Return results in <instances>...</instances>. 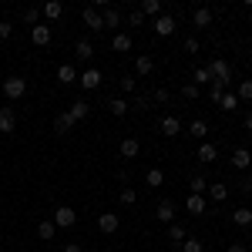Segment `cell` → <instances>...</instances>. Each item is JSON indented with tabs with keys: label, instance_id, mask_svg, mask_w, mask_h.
Here are the masks:
<instances>
[{
	"label": "cell",
	"instance_id": "obj_49",
	"mask_svg": "<svg viewBox=\"0 0 252 252\" xmlns=\"http://www.w3.org/2000/svg\"><path fill=\"white\" fill-rule=\"evenodd\" d=\"M246 128H249V131H252V111H249V115H246Z\"/></svg>",
	"mask_w": 252,
	"mask_h": 252
},
{
	"label": "cell",
	"instance_id": "obj_10",
	"mask_svg": "<svg viewBox=\"0 0 252 252\" xmlns=\"http://www.w3.org/2000/svg\"><path fill=\"white\" fill-rule=\"evenodd\" d=\"M31 40H34L37 47H47V44H51V27H47V24H37V27H31Z\"/></svg>",
	"mask_w": 252,
	"mask_h": 252
},
{
	"label": "cell",
	"instance_id": "obj_2",
	"mask_svg": "<svg viewBox=\"0 0 252 252\" xmlns=\"http://www.w3.org/2000/svg\"><path fill=\"white\" fill-rule=\"evenodd\" d=\"M0 88H3V94L10 97V101H17V97H24V94H27V81H24V78H17V74H10V78L3 81Z\"/></svg>",
	"mask_w": 252,
	"mask_h": 252
},
{
	"label": "cell",
	"instance_id": "obj_7",
	"mask_svg": "<svg viewBox=\"0 0 252 252\" xmlns=\"http://www.w3.org/2000/svg\"><path fill=\"white\" fill-rule=\"evenodd\" d=\"M81 88H84V91H97V88H101V71H97V67H88V71H84V74H81Z\"/></svg>",
	"mask_w": 252,
	"mask_h": 252
},
{
	"label": "cell",
	"instance_id": "obj_12",
	"mask_svg": "<svg viewBox=\"0 0 252 252\" xmlns=\"http://www.w3.org/2000/svg\"><path fill=\"white\" fill-rule=\"evenodd\" d=\"M155 215H158V222H161V225H172V222H175V205L165 198V202H158V212Z\"/></svg>",
	"mask_w": 252,
	"mask_h": 252
},
{
	"label": "cell",
	"instance_id": "obj_1",
	"mask_svg": "<svg viewBox=\"0 0 252 252\" xmlns=\"http://www.w3.org/2000/svg\"><path fill=\"white\" fill-rule=\"evenodd\" d=\"M58 229H71V225H78V212L71 209V205H58L54 209V219H51Z\"/></svg>",
	"mask_w": 252,
	"mask_h": 252
},
{
	"label": "cell",
	"instance_id": "obj_22",
	"mask_svg": "<svg viewBox=\"0 0 252 252\" xmlns=\"http://www.w3.org/2000/svg\"><path fill=\"white\" fill-rule=\"evenodd\" d=\"M88 111H91V104H88V101H74L67 115H71V121H74V125H78V121H84V118H88Z\"/></svg>",
	"mask_w": 252,
	"mask_h": 252
},
{
	"label": "cell",
	"instance_id": "obj_29",
	"mask_svg": "<svg viewBox=\"0 0 252 252\" xmlns=\"http://www.w3.org/2000/svg\"><path fill=\"white\" fill-rule=\"evenodd\" d=\"M138 10H141L145 17H161V3H158V0H145Z\"/></svg>",
	"mask_w": 252,
	"mask_h": 252
},
{
	"label": "cell",
	"instance_id": "obj_15",
	"mask_svg": "<svg viewBox=\"0 0 252 252\" xmlns=\"http://www.w3.org/2000/svg\"><path fill=\"white\" fill-rule=\"evenodd\" d=\"M71 128H74V121H71V115H67V111L54 115V135H67Z\"/></svg>",
	"mask_w": 252,
	"mask_h": 252
},
{
	"label": "cell",
	"instance_id": "obj_6",
	"mask_svg": "<svg viewBox=\"0 0 252 252\" xmlns=\"http://www.w3.org/2000/svg\"><path fill=\"white\" fill-rule=\"evenodd\" d=\"M97 229L104 235H115L118 229H121V219H118L115 212H104V215H97Z\"/></svg>",
	"mask_w": 252,
	"mask_h": 252
},
{
	"label": "cell",
	"instance_id": "obj_3",
	"mask_svg": "<svg viewBox=\"0 0 252 252\" xmlns=\"http://www.w3.org/2000/svg\"><path fill=\"white\" fill-rule=\"evenodd\" d=\"M209 78L219 81V84H229V78H232V67H229V61L215 58L212 64H209Z\"/></svg>",
	"mask_w": 252,
	"mask_h": 252
},
{
	"label": "cell",
	"instance_id": "obj_4",
	"mask_svg": "<svg viewBox=\"0 0 252 252\" xmlns=\"http://www.w3.org/2000/svg\"><path fill=\"white\" fill-rule=\"evenodd\" d=\"M175 27H178V24H175L172 14H161V17H155V24H152V31H155L158 37H172Z\"/></svg>",
	"mask_w": 252,
	"mask_h": 252
},
{
	"label": "cell",
	"instance_id": "obj_18",
	"mask_svg": "<svg viewBox=\"0 0 252 252\" xmlns=\"http://www.w3.org/2000/svg\"><path fill=\"white\" fill-rule=\"evenodd\" d=\"M58 81L61 84H74V81H78V67H74V64H61L58 67Z\"/></svg>",
	"mask_w": 252,
	"mask_h": 252
},
{
	"label": "cell",
	"instance_id": "obj_27",
	"mask_svg": "<svg viewBox=\"0 0 252 252\" xmlns=\"http://www.w3.org/2000/svg\"><path fill=\"white\" fill-rule=\"evenodd\" d=\"M54 232H58V225H54L51 219H44V222L37 225V239H44V242H51V239H54Z\"/></svg>",
	"mask_w": 252,
	"mask_h": 252
},
{
	"label": "cell",
	"instance_id": "obj_24",
	"mask_svg": "<svg viewBox=\"0 0 252 252\" xmlns=\"http://www.w3.org/2000/svg\"><path fill=\"white\" fill-rule=\"evenodd\" d=\"M74 54H78L81 61H88V58H94V44H91V40L88 37H81L78 44H74Z\"/></svg>",
	"mask_w": 252,
	"mask_h": 252
},
{
	"label": "cell",
	"instance_id": "obj_9",
	"mask_svg": "<svg viewBox=\"0 0 252 252\" xmlns=\"http://www.w3.org/2000/svg\"><path fill=\"white\" fill-rule=\"evenodd\" d=\"M17 128V118H14V108H0V135H10Z\"/></svg>",
	"mask_w": 252,
	"mask_h": 252
},
{
	"label": "cell",
	"instance_id": "obj_37",
	"mask_svg": "<svg viewBox=\"0 0 252 252\" xmlns=\"http://www.w3.org/2000/svg\"><path fill=\"white\" fill-rule=\"evenodd\" d=\"M168 239L182 246V242H185V225H178V222H172V225H168Z\"/></svg>",
	"mask_w": 252,
	"mask_h": 252
},
{
	"label": "cell",
	"instance_id": "obj_36",
	"mask_svg": "<svg viewBox=\"0 0 252 252\" xmlns=\"http://www.w3.org/2000/svg\"><path fill=\"white\" fill-rule=\"evenodd\" d=\"M189 135H192V138H205V135H209V125L198 118V121H192V125H189Z\"/></svg>",
	"mask_w": 252,
	"mask_h": 252
},
{
	"label": "cell",
	"instance_id": "obj_32",
	"mask_svg": "<svg viewBox=\"0 0 252 252\" xmlns=\"http://www.w3.org/2000/svg\"><path fill=\"white\" fill-rule=\"evenodd\" d=\"M219 108H222V111H235V108H239L235 91H225V94H222V101H219Z\"/></svg>",
	"mask_w": 252,
	"mask_h": 252
},
{
	"label": "cell",
	"instance_id": "obj_40",
	"mask_svg": "<svg viewBox=\"0 0 252 252\" xmlns=\"http://www.w3.org/2000/svg\"><path fill=\"white\" fill-rule=\"evenodd\" d=\"M118 198H121V205H135V202H138V192H135V189H121V192H118Z\"/></svg>",
	"mask_w": 252,
	"mask_h": 252
},
{
	"label": "cell",
	"instance_id": "obj_14",
	"mask_svg": "<svg viewBox=\"0 0 252 252\" xmlns=\"http://www.w3.org/2000/svg\"><path fill=\"white\" fill-rule=\"evenodd\" d=\"M152 71H155V61L148 58V54H138V58H135V74H138V78H145V74H152Z\"/></svg>",
	"mask_w": 252,
	"mask_h": 252
},
{
	"label": "cell",
	"instance_id": "obj_46",
	"mask_svg": "<svg viewBox=\"0 0 252 252\" xmlns=\"http://www.w3.org/2000/svg\"><path fill=\"white\" fill-rule=\"evenodd\" d=\"M131 27H141V24H145V14H141V10H131Z\"/></svg>",
	"mask_w": 252,
	"mask_h": 252
},
{
	"label": "cell",
	"instance_id": "obj_25",
	"mask_svg": "<svg viewBox=\"0 0 252 252\" xmlns=\"http://www.w3.org/2000/svg\"><path fill=\"white\" fill-rule=\"evenodd\" d=\"M215 158H219V148H215V145H209V141H205V145H202V148H198V161H202V165H212Z\"/></svg>",
	"mask_w": 252,
	"mask_h": 252
},
{
	"label": "cell",
	"instance_id": "obj_5",
	"mask_svg": "<svg viewBox=\"0 0 252 252\" xmlns=\"http://www.w3.org/2000/svg\"><path fill=\"white\" fill-rule=\"evenodd\" d=\"M158 131L165 138H175V135H182V118H175V115H165L161 121H158Z\"/></svg>",
	"mask_w": 252,
	"mask_h": 252
},
{
	"label": "cell",
	"instance_id": "obj_48",
	"mask_svg": "<svg viewBox=\"0 0 252 252\" xmlns=\"http://www.w3.org/2000/svg\"><path fill=\"white\" fill-rule=\"evenodd\" d=\"M64 252H84V249H81V242H67V246H64Z\"/></svg>",
	"mask_w": 252,
	"mask_h": 252
},
{
	"label": "cell",
	"instance_id": "obj_47",
	"mask_svg": "<svg viewBox=\"0 0 252 252\" xmlns=\"http://www.w3.org/2000/svg\"><path fill=\"white\" fill-rule=\"evenodd\" d=\"M225 252H249V246H246V242H229Z\"/></svg>",
	"mask_w": 252,
	"mask_h": 252
},
{
	"label": "cell",
	"instance_id": "obj_21",
	"mask_svg": "<svg viewBox=\"0 0 252 252\" xmlns=\"http://www.w3.org/2000/svg\"><path fill=\"white\" fill-rule=\"evenodd\" d=\"M131 47H135V44H131L128 34H115V37H111V51H118V54H128Z\"/></svg>",
	"mask_w": 252,
	"mask_h": 252
},
{
	"label": "cell",
	"instance_id": "obj_33",
	"mask_svg": "<svg viewBox=\"0 0 252 252\" xmlns=\"http://www.w3.org/2000/svg\"><path fill=\"white\" fill-rule=\"evenodd\" d=\"M222 94H225V84H219V81H212V84H209V101H212L215 108H219V101H222Z\"/></svg>",
	"mask_w": 252,
	"mask_h": 252
},
{
	"label": "cell",
	"instance_id": "obj_26",
	"mask_svg": "<svg viewBox=\"0 0 252 252\" xmlns=\"http://www.w3.org/2000/svg\"><path fill=\"white\" fill-rule=\"evenodd\" d=\"M108 111L115 118H125L128 115V101H125V97H111V101H108Z\"/></svg>",
	"mask_w": 252,
	"mask_h": 252
},
{
	"label": "cell",
	"instance_id": "obj_16",
	"mask_svg": "<svg viewBox=\"0 0 252 252\" xmlns=\"http://www.w3.org/2000/svg\"><path fill=\"white\" fill-rule=\"evenodd\" d=\"M118 152H121V158H138V152H141V141H138V138H125Z\"/></svg>",
	"mask_w": 252,
	"mask_h": 252
},
{
	"label": "cell",
	"instance_id": "obj_8",
	"mask_svg": "<svg viewBox=\"0 0 252 252\" xmlns=\"http://www.w3.org/2000/svg\"><path fill=\"white\" fill-rule=\"evenodd\" d=\"M81 20H84L91 31H104V20H101V10H97V7H84V10H81Z\"/></svg>",
	"mask_w": 252,
	"mask_h": 252
},
{
	"label": "cell",
	"instance_id": "obj_44",
	"mask_svg": "<svg viewBox=\"0 0 252 252\" xmlns=\"http://www.w3.org/2000/svg\"><path fill=\"white\" fill-rule=\"evenodd\" d=\"M198 47H202L198 37H185V54H198Z\"/></svg>",
	"mask_w": 252,
	"mask_h": 252
},
{
	"label": "cell",
	"instance_id": "obj_13",
	"mask_svg": "<svg viewBox=\"0 0 252 252\" xmlns=\"http://www.w3.org/2000/svg\"><path fill=\"white\" fill-rule=\"evenodd\" d=\"M40 14H44L47 20H61V17H64V3H61V0H51V3L40 7Z\"/></svg>",
	"mask_w": 252,
	"mask_h": 252
},
{
	"label": "cell",
	"instance_id": "obj_42",
	"mask_svg": "<svg viewBox=\"0 0 252 252\" xmlns=\"http://www.w3.org/2000/svg\"><path fill=\"white\" fill-rule=\"evenodd\" d=\"M202 94V88H195L192 81H189V84H185V88H182V97H185V101H195V97Z\"/></svg>",
	"mask_w": 252,
	"mask_h": 252
},
{
	"label": "cell",
	"instance_id": "obj_19",
	"mask_svg": "<svg viewBox=\"0 0 252 252\" xmlns=\"http://www.w3.org/2000/svg\"><path fill=\"white\" fill-rule=\"evenodd\" d=\"M185 209H189L192 215H202V212H205V195H192V192H189V198H185Z\"/></svg>",
	"mask_w": 252,
	"mask_h": 252
},
{
	"label": "cell",
	"instance_id": "obj_41",
	"mask_svg": "<svg viewBox=\"0 0 252 252\" xmlns=\"http://www.w3.org/2000/svg\"><path fill=\"white\" fill-rule=\"evenodd\" d=\"M118 88H121V91H125V94H131V91H135V88H138V81L131 78V74H125V78L118 81Z\"/></svg>",
	"mask_w": 252,
	"mask_h": 252
},
{
	"label": "cell",
	"instance_id": "obj_34",
	"mask_svg": "<svg viewBox=\"0 0 252 252\" xmlns=\"http://www.w3.org/2000/svg\"><path fill=\"white\" fill-rule=\"evenodd\" d=\"M145 182H148V189H158V185L165 182V172H161V168H148V175H145Z\"/></svg>",
	"mask_w": 252,
	"mask_h": 252
},
{
	"label": "cell",
	"instance_id": "obj_11",
	"mask_svg": "<svg viewBox=\"0 0 252 252\" xmlns=\"http://www.w3.org/2000/svg\"><path fill=\"white\" fill-rule=\"evenodd\" d=\"M249 165H252V152H249V148H235V152H232V168L246 172Z\"/></svg>",
	"mask_w": 252,
	"mask_h": 252
},
{
	"label": "cell",
	"instance_id": "obj_17",
	"mask_svg": "<svg viewBox=\"0 0 252 252\" xmlns=\"http://www.w3.org/2000/svg\"><path fill=\"white\" fill-rule=\"evenodd\" d=\"M205 192H209V198H212V202H225V198H229V185H225V182H212Z\"/></svg>",
	"mask_w": 252,
	"mask_h": 252
},
{
	"label": "cell",
	"instance_id": "obj_35",
	"mask_svg": "<svg viewBox=\"0 0 252 252\" xmlns=\"http://www.w3.org/2000/svg\"><path fill=\"white\" fill-rule=\"evenodd\" d=\"M235 97H239V104H242V101H252V81H239Z\"/></svg>",
	"mask_w": 252,
	"mask_h": 252
},
{
	"label": "cell",
	"instance_id": "obj_28",
	"mask_svg": "<svg viewBox=\"0 0 252 252\" xmlns=\"http://www.w3.org/2000/svg\"><path fill=\"white\" fill-rule=\"evenodd\" d=\"M101 20H104V27H118L121 24V14H118L115 7H104L101 10Z\"/></svg>",
	"mask_w": 252,
	"mask_h": 252
},
{
	"label": "cell",
	"instance_id": "obj_23",
	"mask_svg": "<svg viewBox=\"0 0 252 252\" xmlns=\"http://www.w3.org/2000/svg\"><path fill=\"white\" fill-rule=\"evenodd\" d=\"M232 222L239 225V229H249V225H252V209H246V205H242V209H235Z\"/></svg>",
	"mask_w": 252,
	"mask_h": 252
},
{
	"label": "cell",
	"instance_id": "obj_20",
	"mask_svg": "<svg viewBox=\"0 0 252 252\" xmlns=\"http://www.w3.org/2000/svg\"><path fill=\"white\" fill-rule=\"evenodd\" d=\"M212 10H209V7H198V10H195V14H192V24H195V27H212Z\"/></svg>",
	"mask_w": 252,
	"mask_h": 252
},
{
	"label": "cell",
	"instance_id": "obj_30",
	"mask_svg": "<svg viewBox=\"0 0 252 252\" xmlns=\"http://www.w3.org/2000/svg\"><path fill=\"white\" fill-rule=\"evenodd\" d=\"M205 189H209V182H205L202 175H192V178H189V192L192 195H202Z\"/></svg>",
	"mask_w": 252,
	"mask_h": 252
},
{
	"label": "cell",
	"instance_id": "obj_39",
	"mask_svg": "<svg viewBox=\"0 0 252 252\" xmlns=\"http://www.w3.org/2000/svg\"><path fill=\"white\" fill-rule=\"evenodd\" d=\"M24 24H40V7H24Z\"/></svg>",
	"mask_w": 252,
	"mask_h": 252
},
{
	"label": "cell",
	"instance_id": "obj_38",
	"mask_svg": "<svg viewBox=\"0 0 252 252\" xmlns=\"http://www.w3.org/2000/svg\"><path fill=\"white\" fill-rule=\"evenodd\" d=\"M182 252H205V246H202L195 235H185V242H182Z\"/></svg>",
	"mask_w": 252,
	"mask_h": 252
},
{
	"label": "cell",
	"instance_id": "obj_45",
	"mask_svg": "<svg viewBox=\"0 0 252 252\" xmlns=\"http://www.w3.org/2000/svg\"><path fill=\"white\" fill-rule=\"evenodd\" d=\"M10 34H14V24L10 20H0V40H7Z\"/></svg>",
	"mask_w": 252,
	"mask_h": 252
},
{
	"label": "cell",
	"instance_id": "obj_43",
	"mask_svg": "<svg viewBox=\"0 0 252 252\" xmlns=\"http://www.w3.org/2000/svg\"><path fill=\"white\" fill-rule=\"evenodd\" d=\"M155 101H158V104H168V101H172V91H168V88H158V91H155Z\"/></svg>",
	"mask_w": 252,
	"mask_h": 252
},
{
	"label": "cell",
	"instance_id": "obj_31",
	"mask_svg": "<svg viewBox=\"0 0 252 252\" xmlns=\"http://www.w3.org/2000/svg\"><path fill=\"white\" fill-rule=\"evenodd\" d=\"M192 84H195V88L212 84V78H209V67H195V71H192Z\"/></svg>",
	"mask_w": 252,
	"mask_h": 252
}]
</instances>
